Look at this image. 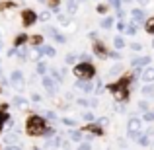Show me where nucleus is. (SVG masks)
Wrapping results in <instances>:
<instances>
[{
    "mask_svg": "<svg viewBox=\"0 0 154 150\" xmlns=\"http://www.w3.org/2000/svg\"><path fill=\"white\" fill-rule=\"evenodd\" d=\"M47 129V119L43 115H29L26 121V133L31 136H41Z\"/></svg>",
    "mask_w": 154,
    "mask_h": 150,
    "instance_id": "obj_1",
    "label": "nucleus"
},
{
    "mask_svg": "<svg viewBox=\"0 0 154 150\" xmlns=\"http://www.w3.org/2000/svg\"><path fill=\"white\" fill-rule=\"evenodd\" d=\"M72 72H74V76L78 80H92L96 76V68L92 63H76Z\"/></svg>",
    "mask_w": 154,
    "mask_h": 150,
    "instance_id": "obj_2",
    "label": "nucleus"
},
{
    "mask_svg": "<svg viewBox=\"0 0 154 150\" xmlns=\"http://www.w3.org/2000/svg\"><path fill=\"white\" fill-rule=\"evenodd\" d=\"M41 86L45 88V92L49 96H57V92H59V84H57L49 74H47V76H41Z\"/></svg>",
    "mask_w": 154,
    "mask_h": 150,
    "instance_id": "obj_3",
    "label": "nucleus"
},
{
    "mask_svg": "<svg viewBox=\"0 0 154 150\" xmlns=\"http://www.w3.org/2000/svg\"><path fill=\"white\" fill-rule=\"evenodd\" d=\"M10 86H14L16 90H23V86H26V78H23V72L22 70H12V74H10Z\"/></svg>",
    "mask_w": 154,
    "mask_h": 150,
    "instance_id": "obj_4",
    "label": "nucleus"
},
{
    "mask_svg": "<svg viewBox=\"0 0 154 150\" xmlns=\"http://www.w3.org/2000/svg\"><path fill=\"white\" fill-rule=\"evenodd\" d=\"M92 53H94L96 57H98V59H105V57L109 55L107 53V49H105V45L102 41H100V39H96L94 41V47H92Z\"/></svg>",
    "mask_w": 154,
    "mask_h": 150,
    "instance_id": "obj_5",
    "label": "nucleus"
},
{
    "mask_svg": "<svg viewBox=\"0 0 154 150\" xmlns=\"http://www.w3.org/2000/svg\"><path fill=\"white\" fill-rule=\"evenodd\" d=\"M150 63H152V57H133L131 66H135V68H146Z\"/></svg>",
    "mask_w": 154,
    "mask_h": 150,
    "instance_id": "obj_6",
    "label": "nucleus"
},
{
    "mask_svg": "<svg viewBox=\"0 0 154 150\" xmlns=\"http://www.w3.org/2000/svg\"><path fill=\"white\" fill-rule=\"evenodd\" d=\"M22 20H23V26L26 27H29V26H33L35 22H37V14H35L33 10H23V14H22Z\"/></svg>",
    "mask_w": 154,
    "mask_h": 150,
    "instance_id": "obj_7",
    "label": "nucleus"
},
{
    "mask_svg": "<svg viewBox=\"0 0 154 150\" xmlns=\"http://www.w3.org/2000/svg\"><path fill=\"white\" fill-rule=\"evenodd\" d=\"M45 33L51 35V37L55 39L57 43H60V45H63V43H66V37H64L63 33H59V31H57V27H53V26H47L45 27Z\"/></svg>",
    "mask_w": 154,
    "mask_h": 150,
    "instance_id": "obj_8",
    "label": "nucleus"
},
{
    "mask_svg": "<svg viewBox=\"0 0 154 150\" xmlns=\"http://www.w3.org/2000/svg\"><path fill=\"white\" fill-rule=\"evenodd\" d=\"M74 88L82 90L84 94H92V92H94V84H92V80H76Z\"/></svg>",
    "mask_w": 154,
    "mask_h": 150,
    "instance_id": "obj_9",
    "label": "nucleus"
},
{
    "mask_svg": "<svg viewBox=\"0 0 154 150\" xmlns=\"http://www.w3.org/2000/svg\"><path fill=\"white\" fill-rule=\"evenodd\" d=\"M51 78L55 80L57 84H63V80H64V76H66V68H51Z\"/></svg>",
    "mask_w": 154,
    "mask_h": 150,
    "instance_id": "obj_10",
    "label": "nucleus"
},
{
    "mask_svg": "<svg viewBox=\"0 0 154 150\" xmlns=\"http://www.w3.org/2000/svg\"><path fill=\"white\" fill-rule=\"evenodd\" d=\"M140 78H143V82L152 84V82H154V68H152V66L143 68V70H140Z\"/></svg>",
    "mask_w": 154,
    "mask_h": 150,
    "instance_id": "obj_11",
    "label": "nucleus"
},
{
    "mask_svg": "<svg viewBox=\"0 0 154 150\" xmlns=\"http://www.w3.org/2000/svg\"><path fill=\"white\" fill-rule=\"evenodd\" d=\"M20 131H14V133H8V135H4L2 136V140H4V144H20V135H18Z\"/></svg>",
    "mask_w": 154,
    "mask_h": 150,
    "instance_id": "obj_12",
    "label": "nucleus"
},
{
    "mask_svg": "<svg viewBox=\"0 0 154 150\" xmlns=\"http://www.w3.org/2000/svg\"><path fill=\"white\" fill-rule=\"evenodd\" d=\"M131 16H133V23H137V22H144L146 20V14H144V10H140V8H135V10L131 12Z\"/></svg>",
    "mask_w": 154,
    "mask_h": 150,
    "instance_id": "obj_13",
    "label": "nucleus"
},
{
    "mask_svg": "<svg viewBox=\"0 0 154 150\" xmlns=\"http://www.w3.org/2000/svg\"><path fill=\"white\" fill-rule=\"evenodd\" d=\"M68 136H70L72 142H82V140H84V133L78 131V129H72V131H68Z\"/></svg>",
    "mask_w": 154,
    "mask_h": 150,
    "instance_id": "obj_14",
    "label": "nucleus"
},
{
    "mask_svg": "<svg viewBox=\"0 0 154 150\" xmlns=\"http://www.w3.org/2000/svg\"><path fill=\"white\" fill-rule=\"evenodd\" d=\"M12 117H10V113L6 111V109H0V133L4 131V127L8 125V121H10Z\"/></svg>",
    "mask_w": 154,
    "mask_h": 150,
    "instance_id": "obj_15",
    "label": "nucleus"
},
{
    "mask_svg": "<svg viewBox=\"0 0 154 150\" xmlns=\"http://www.w3.org/2000/svg\"><path fill=\"white\" fill-rule=\"evenodd\" d=\"M35 72H37L39 76H47V72H49V66H47L45 60H39L37 66H35Z\"/></svg>",
    "mask_w": 154,
    "mask_h": 150,
    "instance_id": "obj_16",
    "label": "nucleus"
},
{
    "mask_svg": "<svg viewBox=\"0 0 154 150\" xmlns=\"http://www.w3.org/2000/svg\"><path fill=\"white\" fill-rule=\"evenodd\" d=\"M113 22H115V20H113L111 16H105L102 22H100V27H102V29H111V27H113Z\"/></svg>",
    "mask_w": 154,
    "mask_h": 150,
    "instance_id": "obj_17",
    "label": "nucleus"
},
{
    "mask_svg": "<svg viewBox=\"0 0 154 150\" xmlns=\"http://www.w3.org/2000/svg\"><path fill=\"white\" fill-rule=\"evenodd\" d=\"M12 105H16V107H26L27 99L23 98V96H14V98H12Z\"/></svg>",
    "mask_w": 154,
    "mask_h": 150,
    "instance_id": "obj_18",
    "label": "nucleus"
},
{
    "mask_svg": "<svg viewBox=\"0 0 154 150\" xmlns=\"http://www.w3.org/2000/svg\"><path fill=\"white\" fill-rule=\"evenodd\" d=\"M76 10H78V0H66V12H68V16L76 14Z\"/></svg>",
    "mask_w": 154,
    "mask_h": 150,
    "instance_id": "obj_19",
    "label": "nucleus"
},
{
    "mask_svg": "<svg viewBox=\"0 0 154 150\" xmlns=\"http://www.w3.org/2000/svg\"><path fill=\"white\" fill-rule=\"evenodd\" d=\"M27 39H29V37H27L26 33L18 35V37H16V41H14V47H18V49H20V47H23V45L27 43Z\"/></svg>",
    "mask_w": 154,
    "mask_h": 150,
    "instance_id": "obj_20",
    "label": "nucleus"
},
{
    "mask_svg": "<svg viewBox=\"0 0 154 150\" xmlns=\"http://www.w3.org/2000/svg\"><path fill=\"white\" fill-rule=\"evenodd\" d=\"M27 55H29V47L23 45V47H20V49H18V57H20L22 63H23V60H27Z\"/></svg>",
    "mask_w": 154,
    "mask_h": 150,
    "instance_id": "obj_21",
    "label": "nucleus"
},
{
    "mask_svg": "<svg viewBox=\"0 0 154 150\" xmlns=\"http://www.w3.org/2000/svg\"><path fill=\"white\" fill-rule=\"evenodd\" d=\"M57 22H59L60 26H64V27L70 26V18H68L66 14H57Z\"/></svg>",
    "mask_w": 154,
    "mask_h": 150,
    "instance_id": "obj_22",
    "label": "nucleus"
},
{
    "mask_svg": "<svg viewBox=\"0 0 154 150\" xmlns=\"http://www.w3.org/2000/svg\"><path fill=\"white\" fill-rule=\"evenodd\" d=\"M113 45H115V49H117V51L123 49V47H125V39H123V35H117V37H113Z\"/></svg>",
    "mask_w": 154,
    "mask_h": 150,
    "instance_id": "obj_23",
    "label": "nucleus"
},
{
    "mask_svg": "<svg viewBox=\"0 0 154 150\" xmlns=\"http://www.w3.org/2000/svg\"><path fill=\"white\" fill-rule=\"evenodd\" d=\"M64 63H66V64H76V63H78V55H74V53H68V55L64 57Z\"/></svg>",
    "mask_w": 154,
    "mask_h": 150,
    "instance_id": "obj_24",
    "label": "nucleus"
},
{
    "mask_svg": "<svg viewBox=\"0 0 154 150\" xmlns=\"http://www.w3.org/2000/svg\"><path fill=\"white\" fill-rule=\"evenodd\" d=\"M121 72H123V66H121V64H113V66L109 68V76H119Z\"/></svg>",
    "mask_w": 154,
    "mask_h": 150,
    "instance_id": "obj_25",
    "label": "nucleus"
},
{
    "mask_svg": "<svg viewBox=\"0 0 154 150\" xmlns=\"http://www.w3.org/2000/svg\"><path fill=\"white\" fill-rule=\"evenodd\" d=\"M43 117H45L47 121H55V119H59V115H57L55 111H51V109H45V111H43Z\"/></svg>",
    "mask_w": 154,
    "mask_h": 150,
    "instance_id": "obj_26",
    "label": "nucleus"
},
{
    "mask_svg": "<svg viewBox=\"0 0 154 150\" xmlns=\"http://www.w3.org/2000/svg\"><path fill=\"white\" fill-rule=\"evenodd\" d=\"M51 14H53L51 10H43L41 14L37 16V18H39V22H49V20H51Z\"/></svg>",
    "mask_w": 154,
    "mask_h": 150,
    "instance_id": "obj_27",
    "label": "nucleus"
},
{
    "mask_svg": "<svg viewBox=\"0 0 154 150\" xmlns=\"http://www.w3.org/2000/svg\"><path fill=\"white\" fill-rule=\"evenodd\" d=\"M139 144L140 146H150V136L148 135H140L139 136Z\"/></svg>",
    "mask_w": 154,
    "mask_h": 150,
    "instance_id": "obj_28",
    "label": "nucleus"
},
{
    "mask_svg": "<svg viewBox=\"0 0 154 150\" xmlns=\"http://www.w3.org/2000/svg\"><path fill=\"white\" fill-rule=\"evenodd\" d=\"M144 29H146V31H148L150 35H154V18L146 20V23H144Z\"/></svg>",
    "mask_w": 154,
    "mask_h": 150,
    "instance_id": "obj_29",
    "label": "nucleus"
},
{
    "mask_svg": "<svg viewBox=\"0 0 154 150\" xmlns=\"http://www.w3.org/2000/svg\"><path fill=\"white\" fill-rule=\"evenodd\" d=\"M82 119L86 121V123H96V115H94L92 111H86V113L82 115Z\"/></svg>",
    "mask_w": 154,
    "mask_h": 150,
    "instance_id": "obj_30",
    "label": "nucleus"
},
{
    "mask_svg": "<svg viewBox=\"0 0 154 150\" xmlns=\"http://www.w3.org/2000/svg\"><path fill=\"white\" fill-rule=\"evenodd\" d=\"M137 107H139L140 111H144V113H146V111H150V105H148V101H146V99L139 101V105H137Z\"/></svg>",
    "mask_w": 154,
    "mask_h": 150,
    "instance_id": "obj_31",
    "label": "nucleus"
},
{
    "mask_svg": "<svg viewBox=\"0 0 154 150\" xmlns=\"http://www.w3.org/2000/svg\"><path fill=\"white\" fill-rule=\"evenodd\" d=\"M0 150H23V148H22V144H4Z\"/></svg>",
    "mask_w": 154,
    "mask_h": 150,
    "instance_id": "obj_32",
    "label": "nucleus"
},
{
    "mask_svg": "<svg viewBox=\"0 0 154 150\" xmlns=\"http://www.w3.org/2000/svg\"><path fill=\"white\" fill-rule=\"evenodd\" d=\"M63 125H66V127H76V121L74 119H70V117H63Z\"/></svg>",
    "mask_w": 154,
    "mask_h": 150,
    "instance_id": "obj_33",
    "label": "nucleus"
},
{
    "mask_svg": "<svg viewBox=\"0 0 154 150\" xmlns=\"http://www.w3.org/2000/svg\"><path fill=\"white\" fill-rule=\"evenodd\" d=\"M125 33H127V35H135L137 33V23H129V26H127V31H125Z\"/></svg>",
    "mask_w": 154,
    "mask_h": 150,
    "instance_id": "obj_34",
    "label": "nucleus"
},
{
    "mask_svg": "<svg viewBox=\"0 0 154 150\" xmlns=\"http://www.w3.org/2000/svg\"><path fill=\"white\" fill-rule=\"evenodd\" d=\"M143 94L144 96H152V98H154V86H150V84H148V86H144L143 88Z\"/></svg>",
    "mask_w": 154,
    "mask_h": 150,
    "instance_id": "obj_35",
    "label": "nucleus"
},
{
    "mask_svg": "<svg viewBox=\"0 0 154 150\" xmlns=\"http://www.w3.org/2000/svg\"><path fill=\"white\" fill-rule=\"evenodd\" d=\"M80 63H92V55H88V53H82V55H78Z\"/></svg>",
    "mask_w": 154,
    "mask_h": 150,
    "instance_id": "obj_36",
    "label": "nucleus"
},
{
    "mask_svg": "<svg viewBox=\"0 0 154 150\" xmlns=\"http://www.w3.org/2000/svg\"><path fill=\"white\" fill-rule=\"evenodd\" d=\"M94 90H96V94H103V92H105V88H103V82H102V80H98V82H96V88H94Z\"/></svg>",
    "mask_w": 154,
    "mask_h": 150,
    "instance_id": "obj_37",
    "label": "nucleus"
},
{
    "mask_svg": "<svg viewBox=\"0 0 154 150\" xmlns=\"http://www.w3.org/2000/svg\"><path fill=\"white\" fill-rule=\"evenodd\" d=\"M76 103L82 105V107H88V105H90V99H86V98H78V99H76Z\"/></svg>",
    "mask_w": 154,
    "mask_h": 150,
    "instance_id": "obj_38",
    "label": "nucleus"
},
{
    "mask_svg": "<svg viewBox=\"0 0 154 150\" xmlns=\"http://www.w3.org/2000/svg\"><path fill=\"white\" fill-rule=\"evenodd\" d=\"M143 119H144V121H148V123H150V121H154V111H152V109H150V111H146Z\"/></svg>",
    "mask_w": 154,
    "mask_h": 150,
    "instance_id": "obj_39",
    "label": "nucleus"
},
{
    "mask_svg": "<svg viewBox=\"0 0 154 150\" xmlns=\"http://www.w3.org/2000/svg\"><path fill=\"white\" fill-rule=\"evenodd\" d=\"M117 29H119V33H125V31H127V23H125L123 20H121V22L117 23Z\"/></svg>",
    "mask_w": 154,
    "mask_h": 150,
    "instance_id": "obj_40",
    "label": "nucleus"
},
{
    "mask_svg": "<svg viewBox=\"0 0 154 150\" xmlns=\"http://www.w3.org/2000/svg\"><path fill=\"white\" fill-rule=\"evenodd\" d=\"M109 4H111L113 8H115V10H121V0H107Z\"/></svg>",
    "mask_w": 154,
    "mask_h": 150,
    "instance_id": "obj_41",
    "label": "nucleus"
},
{
    "mask_svg": "<svg viewBox=\"0 0 154 150\" xmlns=\"http://www.w3.org/2000/svg\"><path fill=\"white\" fill-rule=\"evenodd\" d=\"M76 150H92V144L90 142H80V146Z\"/></svg>",
    "mask_w": 154,
    "mask_h": 150,
    "instance_id": "obj_42",
    "label": "nucleus"
},
{
    "mask_svg": "<svg viewBox=\"0 0 154 150\" xmlns=\"http://www.w3.org/2000/svg\"><path fill=\"white\" fill-rule=\"evenodd\" d=\"M129 47H131V51H143V45H140V43H131V45H129Z\"/></svg>",
    "mask_w": 154,
    "mask_h": 150,
    "instance_id": "obj_43",
    "label": "nucleus"
},
{
    "mask_svg": "<svg viewBox=\"0 0 154 150\" xmlns=\"http://www.w3.org/2000/svg\"><path fill=\"white\" fill-rule=\"evenodd\" d=\"M29 99L33 101V103H41V96H39V94H35V92L31 94V98H29Z\"/></svg>",
    "mask_w": 154,
    "mask_h": 150,
    "instance_id": "obj_44",
    "label": "nucleus"
},
{
    "mask_svg": "<svg viewBox=\"0 0 154 150\" xmlns=\"http://www.w3.org/2000/svg\"><path fill=\"white\" fill-rule=\"evenodd\" d=\"M107 57H111V59H117V60L121 59V55H119V51H117V49H115V51H111V53H109Z\"/></svg>",
    "mask_w": 154,
    "mask_h": 150,
    "instance_id": "obj_45",
    "label": "nucleus"
},
{
    "mask_svg": "<svg viewBox=\"0 0 154 150\" xmlns=\"http://www.w3.org/2000/svg\"><path fill=\"white\" fill-rule=\"evenodd\" d=\"M98 12H100V14H107V6H105V4H100V6H98Z\"/></svg>",
    "mask_w": 154,
    "mask_h": 150,
    "instance_id": "obj_46",
    "label": "nucleus"
},
{
    "mask_svg": "<svg viewBox=\"0 0 154 150\" xmlns=\"http://www.w3.org/2000/svg\"><path fill=\"white\" fill-rule=\"evenodd\" d=\"M8 57H18V47H12V49L8 51Z\"/></svg>",
    "mask_w": 154,
    "mask_h": 150,
    "instance_id": "obj_47",
    "label": "nucleus"
},
{
    "mask_svg": "<svg viewBox=\"0 0 154 150\" xmlns=\"http://www.w3.org/2000/svg\"><path fill=\"white\" fill-rule=\"evenodd\" d=\"M117 16H119V18H121V20H123V18H125V10H123V8H121V10H117Z\"/></svg>",
    "mask_w": 154,
    "mask_h": 150,
    "instance_id": "obj_48",
    "label": "nucleus"
},
{
    "mask_svg": "<svg viewBox=\"0 0 154 150\" xmlns=\"http://www.w3.org/2000/svg\"><path fill=\"white\" fill-rule=\"evenodd\" d=\"M117 142H119V146H123V148H125V146H127V142H125V140H123V139H119V140H117Z\"/></svg>",
    "mask_w": 154,
    "mask_h": 150,
    "instance_id": "obj_49",
    "label": "nucleus"
},
{
    "mask_svg": "<svg viewBox=\"0 0 154 150\" xmlns=\"http://www.w3.org/2000/svg\"><path fill=\"white\" fill-rule=\"evenodd\" d=\"M137 2H139L140 6H146V4H148V0H137Z\"/></svg>",
    "mask_w": 154,
    "mask_h": 150,
    "instance_id": "obj_50",
    "label": "nucleus"
},
{
    "mask_svg": "<svg viewBox=\"0 0 154 150\" xmlns=\"http://www.w3.org/2000/svg\"><path fill=\"white\" fill-rule=\"evenodd\" d=\"M39 2H41V4H47V2H49V0H39Z\"/></svg>",
    "mask_w": 154,
    "mask_h": 150,
    "instance_id": "obj_51",
    "label": "nucleus"
},
{
    "mask_svg": "<svg viewBox=\"0 0 154 150\" xmlns=\"http://www.w3.org/2000/svg\"><path fill=\"white\" fill-rule=\"evenodd\" d=\"M31 150H43V148H37V146H35V148H31Z\"/></svg>",
    "mask_w": 154,
    "mask_h": 150,
    "instance_id": "obj_52",
    "label": "nucleus"
},
{
    "mask_svg": "<svg viewBox=\"0 0 154 150\" xmlns=\"http://www.w3.org/2000/svg\"><path fill=\"white\" fill-rule=\"evenodd\" d=\"M0 45H2V33H0Z\"/></svg>",
    "mask_w": 154,
    "mask_h": 150,
    "instance_id": "obj_53",
    "label": "nucleus"
},
{
    "mask_svg": "<svg viewBox=\"0 0 154 150\" xmlns=\"http://www.w3.org/2000/svg\"><path fill=\"white\" fill-rule=\"evenodd\" d=\"M152 49H154V39H152Z\"/></svg>",
    "mask_w": 154,
    "mask_h": 150,
    "instance_id": "obj_54",
    "label": "nucleus"
},
{
    "mask_svg": "<svg viewBox=\"0 0 154 150\" xmlns=\"http://www.w3.org/2000/svg\"><path fill=\"white\" fill-rule=\"evenodd\" d=\"M78 2H86V0H78Z\"/></svg>",
    "mask_w": 154,
    "mask_h": 150,
    "instance_id": "obj_55",
    "label": "nucleus"
}]
</instances>
